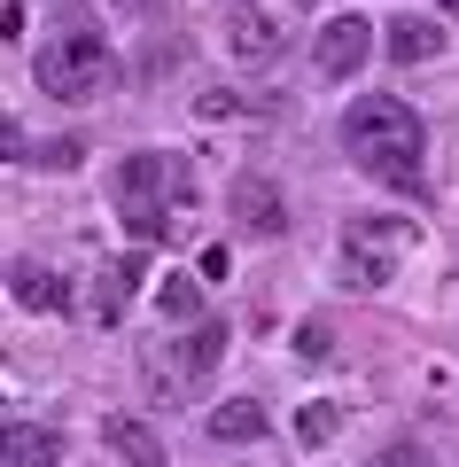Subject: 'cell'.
Wrapping results in <instances>:
<instances>
[{"mask_svg": "<svg viewBox=\"0 0 459 467\" xmlns=\"http://www.w3.org/2000/svg\"><path fill=\"white\" fill-rule=\"evenodd\" d=\"M343 156L359 171H374V180H390V187H421L428 171H421V156H428V125L412 117V101H397V94H359L343 109Z\"/></svg>", "mask_w": 459, "mask_h": 467, "instance_id": "1", "label": "cell"}, {"mask_svg": "<svg viewBox=\"0 0 459 467\" xmlns=\"http://www.w3.org/2000/svg\"><path fill=\"white\" fill-rule=\"evenodd\" d=\"M110 195H117V218L132 226V242H156V234L172 226V211L195 202V171H187V156H172V149H141V156L117 164Z\"/></svg>", "mask_w": 459, "mask_h": 467, "instance_id": "2", "label": "cell"}, {"mask_svg": "<svg viewBox=\"0 0 459 467\" xmlns=\"http://www.w3.org/2000/svg\"><path fill=\"white\" fill-rule=\"evenodd\" d=\"M32 78H39V94H55V101H101L110 94V78H117V55H110V39L101 32H63V39H47L39 47V63H32Z\"/></svg>", "mask_w": 459, "mask_h": 467, "instance_id": "3", "label": "cell"}, {"mask_svg": "<svg viewBox=\"0 0 459 467\" xmlns=\"http://www.w3.org/2000/svg\"><path fill=\"white\" fill-rule=\"evenodd\" d=\"M405 250H412L405 218H350L343 226V288H390Z\"/></svg>", "mask_w": 459, "mask_h": 467, "instance_id": "4", "label": "cell"}, {"mask_svg": "<svg viewBox=\"0 0 459 467\" xmlns=\"http://www.w3.org/2000/svg\"><path fill=\"white\" fill-rule=\"evenodd\" d=\"M226 202H234V218H242L257 242H280V234H288V195H280L265 171H242V180L226 187Z\"/></svg>", "mask_w": 459, "mask_h": 467, "instance_id": "5", "label": "cell"}, {"mask_svg": "<svg viewBox=\"0 0 459 467\" xmlns=\"http://www.w3.org/2000/svg\"><path fill=\"white\" fill-rule=\"evenodd\" d=\"M366 55H374V24H366V16H335L328 32L312 39V70H319V78H350Z\"/></svg>", "mask_w": 459, "mask_h": 467, "instance_id": "6", "label": "cell"}, {"mask_svg": "<svg viewBox=\"0 0 459 467\" xmlns=\"http://www.w3.org/2000/svg\"><path fill=\"white\" fill-rule=\"evenodd\" d=\"M141 281H148V257H141V250H125V257H110V265H101V288H94V319H101V327H117V319H125V304L141 296Z\"/></svg>", "mask_w": 459, "mask_h": 467, "instance_id": "7", "label": "cell"}, {"mask_svg": "<svg viewBox=\"0 0 459 467\" xmlns=\"http://www.w3.org/2000/svg\"><path fill=\"white\" fill-rule=\"evenodd\" d=\"M0 467H63V436L39 420H16V429H0Z\"/></svg>", "mask_w": 459, "mask_h": 467, "instance_id": "8", "label": "cell"}, {"mask_svg": "<svg viewBox=\"0 0 459 467\" xmlns=\"http://www.w3.org/2000/svg\"><path fill=\"white\" fill-rule=\"evenodd\" d=\"M8 288H16L24 312H70V281H55L39 257H16V265H8Z\"/></svg>", "mask_w": 459, "mask_h": 467, "instance_id": "9", "label": "cell"}, {"mask_svg": "<svg viewBox=\"0 0 459 467\" xmlns=\"http://www.w3.org/2000/svg\"><path fill=\"white\" fill-rule=\"evenodd\" d=\"M226 319H195V327H187V343H172V358H180V382H203V374L218 367V358H226Z\"/></svg>", "mask_w": 459, "mask_h": 467, "instance_id": "10", "label": "cell"}, {"mask_svg": "<svg viewBox=\"0 0 459 467\" xmlns=\"http://www.w3.org/2000/svg\"><path fill=\"white\" fill-rule=\"evenodd\" d=\"M101 444H110L125 467H164V436L148 429V420H125V413H117L110 429H101Z\"/></svg>", "mask_w": 459, "mask_h": 467, "instance_id": "11", "label": "cell"}, {"mask_svg": "<svg viewBox=\"0 0 459 467\" xmlns=\"http://www.w3.org/2000/svg\"><path fill=\"white\" fill-rule=\"evenodd\" d=\"M381 47H390L397 63H428V55H443V32L428 16H390L381 24Z\"/></svg>", "mask_w": 459, "mask_h": 467, "instance_id": "12", "label": "cell"}, {"mask_svg": "<svg viewBox=\"0 0 459 467\" xmlns=\"http://www.w3.org/2000/svg\"><path fill=\"white\" fill-rule=\"evenodd\" d=\"M211 436H218V444H257V436H265V405L257 398H226L211 413Z\"/></svg>", "mask_w": 459, "mask_h": 467, "instance_id": "13", "label": "cell"}, {"mask_svg": "<svg viewBox=\"0 0 459 467\" xmlns=\"http://www.w3.org/2000/svg\"><path fill=\"white\" fill-rule=\"evenodd\" d=\"M156 312H164L172 327H180V319H195V312H203V281H187V273H172V281L156 288Z\"/></svg>", "mask_w": 459, "mask_h": 467, "instance_id": "14", "label": "cell"}, {"mask_svg": "<svg viewBox=\"0 0 459 467\" xmlns=\"http://www.w3.org/2000/svg\"><path fill=\"white\" fill-rule=\"evenodd\" d=\"M226 47H234V55H273L280 32H273V24H257V16H242V24L226 32Z\"/></svg>", "mask_w": 459, "mask_h": 467, "instance_id": "15", "label": "cell"}, {"mask_svg": "<svg viewBox=\"0 0 459 467\" xmlns=\"http://www.w3.org/2000/svg\"><path fill=\"white\" fill-rule=\"evenodd\" d=\"M335 429H343V413H335V405H304V413H296V444H328Z\"/></svg>", "mask_w": 459, "mask_h": 467, "instance_id": "16", "label": "cell"}, {"mask_svg": "<svg viewBox=\"0 0 459 467\" xmlns=\"http://www.w3.org/2000/svg\"><path fill=\"white\" fill-rule=\"evenodd\" d=\"M296 350H304V358H328V350H335V327H328V319H304V327H296Z\"/></svg>", "mask_w": 459, "mask_h": 467, "instance_id": "17", "label": "cell"}, {"mask_svg": "<svg viewBox=\"0 0 459 467\" xmlns=\"http://www.w3.org/2000/svg\"><path fill=\"white\" fill-rule=\"evenodd\" d=\"M78 140H47V149H32V156H24V164H47V171H70V164H78Z\"/></svg>", "mask_w": 459, "mask_h": 467, "instance_id": "18", "label": "cell"}, {"mask_svg": "<svg viewBox=\"0 0 459 467\" xmlns=\"http://www.w3.org/2000/svg\"><path fill=\"white\" fill-rule=\"evenodd\" d=\"M366 467H436V460H428L421 444H381V451H374Z\"/></svg>", "mask_w": 459, "mask_h": 467, "instance_id": "19", "label": "cell"}, {"mask_svg": "<svg viewBox=\"0 0 459 467\" xmlns=\"http://www.w3.org/2000/svg\"><path fill=\"white\" fill-rule=\"evenodd\" d=\"M443 8H452V16H459V0H443Z\"/></svg>", "mask_w": 459, "mask_h": 467, "instance_id": "20", "label": "cell"}]
</instances>
